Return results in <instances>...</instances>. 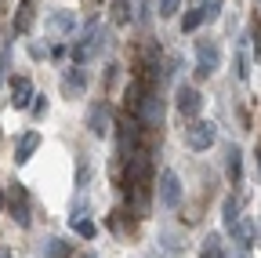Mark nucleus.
<instances>
[{
    "label": "nucleus",
    "mask_w": 261,
    "mask_h": 258,
    "mask_svg": "<svg viewBox=\"0 0 261 258\" xmlns=\"http://www.w3.org/2000/svg\"><path fill=\"white\" fill-rule=\"evenodd\" d=\"M102 44H106V29H102V22H98V18H91V22L84 26L80 40H73V48H69L73 66H84V62H91L98 51H102Z\"/></svg>",
    "instance_id": "obj_1"
},
{
    "label": "nucleus",
    "mask_w": 261,
    "mask_h": 258,
    "mask_svg": "<svg viewBox=\"0 0 261 258\" xmlns=\"http://www.w3.org/2000/svg\"><path fill=\"white\" fill-rule=\"evenodd\" d=\"M127 189H152V156L145 149L127 156Z\"/></svg>",
    "instance_id": "obj_2"
},
{
    "label": "nucleus",
    "mask_w": 261,
    "mask_h": 258,
    "mask_svg": "<svg viewBox=\"0 0 261 258\" xmlns=\"http://www.w3.org/2000/svg\"><path fill=\"white\" fill-rule=\"evenodd\" d=\"M156 200H160L163 211H174L181 204V178H178V171H171V168L160 171V178H156Z\"/></svg>",
    "instance_id": "obj_3"
},
{
    "label": "nucleus",
    "mask_w": 261,
    "mask_h": 258,
    "mask_svg": "<svg viewBox=\"0 0 261 258\" xmlns=\"http://www.w3.org/2000/svg\"><path fill=\"white\" fill-rule=\"evenodd\" d=\"M113 127H116V149H120L123 160H127L130 153H138V149H142V146H138V135L145 131V127H142L138 116H130V113H127V116H123L120 124H113Z\"/></svg>",
    "instance_id": "obj_4"
},
{
    "label": "nucleus",
    "mask_w": 261,
    "mask_h": 258,
    "mask_svg": "<svg viewBox=\"0 0 261 258\" xmlns=\"http://www.w3.org/2000/svg\"><path fill=\"white\" fill-rule=\"evenodd\" d=\"M138 120H142L145 131H160V127H163V99H160V91H156V87H149V91L142 95Z\"/></svg>",
    "instance_id": "obj_5"
},
{
    "label": "nucleus",
    "mask_w": 261,
    "mask_h": 258,
    "mask_svg": "<svg viewBox=\"0 0 261 258\" xmlns=\"http://www.w3.org/2000/svg\"><path fill=\"white\" fill-rule=\"evenodd\" d=\"M214 138H218V131H214L211 120H192V124L185 127V146H189L192 153H207V149L214 146Z\"/></svg>",
    "instance_id": "obj_6"
},
{
    "label": "nucleus",
    "mask_w": 261,
    "mask_h": 258,
    "mask_svg": "<svg viewBox=\"0 0 261 258\" xmlns=\"http://www.w3.org/2000/svg\"><path fill=\"white\" fill-rule=\"evenodd\" d=\"M221 66V48L218 40H196V77H211Z\"/></svg>",
    "instance_id": "obj_7"
},
{
    "label": "nucleus",
    "mask_w": 261,
    "mask_h": 258,
    "mask_svg": "<svg viewBox=\"0 0 261 258\" xmlns=\"http://www.w3.org/2000/svg\"><path fill=\"white\" fill-rule=\"evenodd\" d=\"M113 124H116V120H113V106H109L106 99L94 102V106L87 109V131H91L94 138H106V135L113 131Z\"/></svg>",
    "instance_id": "obj_8"
},
{
    "label": "nucleus",
    "mask_w": 261,
    "mask_h": 258,
    "mask_svg": "<svg viewBox=\"0 0 261 258\" xmlns=\"http://www.w3.org/2000/svg\"><path fill=\"white\" fill-rule=\"evenodd\" d=\"M8 215L22 225V229H25V225H29V193H25V185L22 182H11V189H8Z\"/></svg>",
    "instance_id": "obj_9"
},
{
    "label": "nucleus",
    "mask_w": 261,
    "mask_h": 258,
    "mask_svg": "<svg viewBox=\"0 0 261 258\" xmlns=\"http://www.w3.org/2000/svg\"><path fill=\"white\" fill-rule=\"evenodd\" d=\"M200 109H203V95L192 84H178V113L185 120H200Z\"/></svg>",
    "instance_id": "obj_10"
},
{
    "label": "nucleus",
    "mask_w": 261,
    "mask_h": 258,
    "mask_svg": "<svg viewBox=\"0 0 261 258\" xmlns=\"http://www.w3.org/2000/svg\"><path fill=\"white\" fill-rule=\"evenodd\" d=\"M62 91H65V99H80V95L87 91V73H84V66L62 69Z\"/></svg>",
    "instance_id": "obj_11"
},
{
    "label": "nucleus",
    "mask_w": 261,
    "mask_h": 258,
    "mask_svg": "<svg viewBox=\"0 0 261 258\" xmlns=\"http://www.w3.org/2000/svg\"><path fill=\"white\" fill-rule=\"evenodd\" d=\"M37 91H33V80L29 77H11V106L15 109H29Z\"/></svg>",
    "instance_id": "obj_12"
},
{
    "label": "nucleus",
    "mask_w": 261,
    "mask_h": 258,
    "mask_svg": "<svg viewBox=\"0 0 261 258\" xmlns=\"http://www.w3.org/2000/svg\"><path fill=\"white\" fill-rule=\"evenodd\" d=\"M37 254H40V258H69V254H73V244L62 240V237H44V240L37 244Z\"/></svg>",
    "instance_id": "obj_13"
},
{
    "label": "nucleus",
    "mask_w": 261,
    "mask_h": 258,
    "mask_svg": "<svg viewBox=\"0 0 261 258\" xmlns=\"http://www.w3.org/2000/svg\"><path fill=\"white\" fill-rule=\"evenodd\" d=\"M33 18H37L33 0H22V4L15 8V18H11V33H15V37H25L29 29H33Z\"/></svg>",
    "instance_id": "obj_14"
},
{
    "label": "nucleus",
    "mask_w": 261,
    "mask_h": 258,
    "mask_svg": "<svg viewBox=\"0 0 261 258\" xmlns=\"http://www.w3.org/2000/svg\"><path fill=\"white\" fill-rule=\"evenodd\" d=\"M47 29H55L58 37H73L76 33V15L73 11H51L47 15Z\"/></svg>",
    "instance_id": "obj_15"
},
{
    "label": "nucleus",
    "mask_w": 261,
    "mask_h": 258,
    "mask_svg": "<svg viewBox=\"0 0 261 258\" xmlns=\"http://www.w3.org/2000/svg\"><path fill=\"white\" fill-rule=\"evenodd\" d=\"M228 237L236 240V247H240V251H247V247H250V240H254V222H250L247 215H240V218H236V225L228 229Z\"/></svg>",
    "instance_id": "obj_16"
},
{
    "label": "nucleus",
    "mask_w": 261,
    "mask_h": 258,
    "mask_svg": "<svg viewBox=\"0 0 261 258\" xmlns=\"http://www.w3.org/2000/svg\"><path fill=\"white\" fill-rule=\"evenodd\" d=\"M37 146H40V135H37V131L22 135V138H18V146H15V164H29V156L37 153Z\"/></svg>",
    "instance_id": "obj_17"
},
{
    "label": "nucleus",
    "mask_w": 261,
    "mask_h": 258,
    "mask_svg": "<svg viewBox=\"0 0 261 258\" xmlns=\"http://www.w3.org/2000/svg\"><path fill=\"white\" fill-rule=\"evenodd\" d=\"M203 22H207V18H203V8H200V4H192V8L181 15V33H185V37L196 33V29H200Z\"/></svg>",
    "instance_id": "obj_18"
},
{
    "label": "nucleus",
    "mask_w": 261,
    "mask_h": 258,
    "mask_svg": "<svg viewBox=\"0 0 261 258\" xmlns=\"http://www.w3.org/2000/svg\"><path fill=\"white\" fill-rule=\"evenodd\" d=\"M240 218V197H225L221 200V222H225V229H232Z\"/></svg>",
    "instance_id": "obj_19"
},
{
    "label": "nucleus",
    "mask_w": 261,
    "mask_h": 258,
    "mask_svg": "<svg viewBox=\"0 0 261 258\" xmlns=\"http://www.w3.org/2000/svg\"><path fill=\"white\" fill-rule=\"evenodd\" d=\"M240 146H225V171H228V178L232 182H240Z\"/></svg>",
    "instance_id": "obj_20"
},
{
    "label": "nucleus",
    "mask_w": 261,
    "mask_h": 258,
    "mask_svg": "<svg viewBox=\"0 0 261 258\" xmlns=\"http://www.w3.org/2000/svg\"><path fill=\"white\" fill-rule=\"evenodd\" d=\"M200 258H225V247H221V237H218V233H211V237L203 240Z\"/></svg>",
    "instance_id": "obj_21"
},
{
    "label": "nucleus",
    "mask_w": 261,
    "mask_h": 258,
    "mask_svg": "<svg viewBox=\"0 0 261 258\" xmlns=\"http://www.w3.org/2000/svg\"><path fill=\"white\" fill-rule=\"evenodd\" d=\"M113 18H116V26H127L130 18H135V4H130V0H116V4H113Z\"/></svg>",
    "instance_id": "obj_22"
},
{
    "label": "nucleus",
    "mask_w": 261,
    "mask_h": 258,
    "mask_svg": "<svg viewBox=\"0 0 261 258\" xmlns=\"http://www.w3.org/2000/svg\"><path fill=\"white\" fill-rule=\"evenodd\" d=\"M73 233L84 237V240H94V237H98V225H94L91 218H80V222H73Z\"/></svg>",
    "instance_id": "obj_23"
},
{
    "label": "nucleus",
    "mask_w": 261,
    "mask_h": 258,
    "mask_svg": "<svg viewBox=\"0 0 261 258\" xmlns=\"http://www.w3.org/2000/svg\"><path fill=\"white\" fill-rule=\"evenodd\" d=\"M181 11V0H156V15L160 18H174Z\"/></svg>",
    "instance_id": "obj_24"
},
{
    "label": "nucleus",
    "mask_w": 261,
    "mask_h": 258,
    "mask_svg": "<svg viewBox=\"0 0 261 258\" xmlns=\"http://www.w3.org/2000/svg\"><path fill=\"white\" fill-rule=\"evenodd\" d=\"M200 8H203V18H207V22H214V18L221 15V8H225V0H203Z\"/></svg>",
    "instance_id": "obj_25"
},
{
    "label": "nucleus",
    "mask_w": 261,
    "mask_h": 258,
    "mask_svg": "<svg viewBox=\"0 0 261 258\" xmlns=\"http://www.w3.org/2000/svg\"><path fill=\"white\" fill-rule=\"evenodd\" d=\"M236 77H240V80H247V77H250V58H247V51H243V48L236 51Z\"/></svg>",
    "instance_id": "obj_26"
},
{
    "label": "nucleus",
    "mask_w": 261,
    "mask_h": 258,
    "mask_svg": "<svg viewBox=\"0 0 261 258\" xmlns=\"http://www.w3.org/2000/svg\"><path fill=\"white\" fill-rule=\"evenodd\" d=\"M29 109H33V120H44V116H47V95H37Z\"/></svg>",
    "instance_id": "obj_27"
},
{
    "label": "nucleus",
    "mask_w": 261,
    "mask_h": 258,
    "mask_svg": "<svg viewBox=\"0 0 261 258\" xmlns=\"http://www.w3.org/2000/svg\"><path fill=\"white\" fill-rule=\"evenodd\" d=\"M80 218H87V200H84V197H76V204L69 207V225L80 222Z\"/></svg>",
    "instance_id": "obj_28"
},
{
    "label": "nucleus",
    "mask_w": 261,
    "mask_h": 258,
    "mask_svg": "<svg viewBox=\"0 0 261 258\" xmlns=\"http://www.w3.org/2000/svg\"><path fill=\"white\" fill-rule=\"evenodd\" d=\"M8 62H11V44H4V48H0V84L8 80Z\"/></svg>",
    "instance_id": "obj_29"
},
{
    "label": "nucleus",
    "mask_w": 261,
    "mask_h": 258,
    "mask_svg": "<svg viewBox=\"0 0 261 258\" xmlns=\"http://www.w3.org/2000/svg\"><path fill=\"white\" fill-rule=\"evenodd\" d=\"M87 175H91V168H87V160H80V175H76V185H80V189L87 185Z\"/></svg>",
    "instance_id": "obj_30"
},
{
    "label": "nucleus",
    "mask_w": 261,
    "mask_h": 258,
    "mask_svg": "<svg viewBox=\"0 0 261 258\" xmlns=\"http://www.w3.org/2000/svg\"><path fill=\"white\" fill-rule=\"evenodd\" d=\"M29 55H33V58H37V62H40V58H47L51 51H47V48H40V44H29Z\"/></svg>",
    "instance_id": "obj_31"
},
{
    "label": "nucleus",
    "mask_w": 261,
    "mask_h": 258,
    "mask_svg": "<svg viewBox=\"0 0 261 258\" xmlns=\"http://www.w3.org/2000/svg\"><path fill=\"white\" fill-rule=\"evenodd\" d=\"M0 258H11V251H8V247H0Z\"/></svg>",
    "instance_id": "obj_32"
},
{
    "label": "nucleus",
    "mask_w": 261,
    "mask_h": 258,
    "mask_svg": "<svg viewBox=\"0 0 261 258\" xmlns=\"http://www.w3.org/2000/svg\"><path fill=\"white\" fill-rule=\"evenodd\" d=\"M232 258H247V251H236V254H232Z\"/></svg>",
    "instance_id": "obj_33"
},
{
    "label": "nucleus",
    "mask_w": 261,
    "mask_h": 258,
    "mask_svg": "<svg viewBox=\"0 0 261 258\" xmlns=\"http://www.w3.org/2000/svg\"><path fill=\"white\" fill-rule=\"evenodd\" d=\"M0 207H4V193H0Z\"/></svg>",
    "instance_id": "obj_34"
},
{
    "label": "nucleus",
    "mask_w": 261,
    "mask_h": 258,
    "mask_svg": "<svg viewBox=\"0 0 261 258\" xmlns=\"http://www.w3.org/2000/svg\"><path fill=\"white\" fill-rule=\"evenodd\" d=\"M84 258H94V254H84Z\"/></svg>",
    "instance_id": "obj_35"
}]
</instances>
